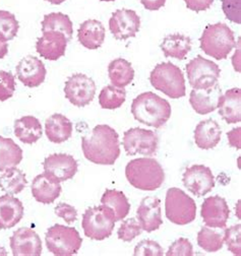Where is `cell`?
<instances>
[{"label":"cell","instance_id":"f907efd6","mask_svg":"<svg viewBox=\"0 0 241 256\" xmlns=\"http://www.w3.org/2000/svg\"><path fill=\"white\" fill-rule=\"evenodd\" d=\"M100 2H115V0H100Z\"/></svg>","mask_w":241,"mask_h":256},{"label":"cell","instance_id":"d4e9b609","mask_svg":"<svg viewBox=\"0 0 241 256\" xmlns=\"http://www.w3.org/2000/svg\"><path fill=\"white\" fill-rule=\"evenodd\" d=\"M220 116L228 123L235 124L241 121V90L234 88L228 90L218 104Z\"/></svg>","mask_w":241,"mask_h":256},{"label":"cell","instance_id":"1f68e13d","mask_svg":"<svg viewBox=\"0 0 241 256\" xmlns=\"http://www.w3.org/2000/svg\"><path fill=\"white\" fill-rule=\"evenodd\" d=\"M41 24L42 33L50 30L60 32V33H62L66 37L68 42L72 38V22L68 14H64L62 12H51L44 16Z\"/></svg>","mask_w":241,"mask_h":256},{"label":"cell","instance_id":"f1b7e54d","mask_svg":"<svg viewBox=\"0 0 241 256\" xmlns=\"http://www.w3.org/2000/svg\"><path fill=\"white\" fill-rule=\"evenodd\" d=\"M101 204L108 208L114 216L115 222L122 220L130 212V204L122 191L107 189L101 198Z\"/></svg>","mask_w":241,"mask_h":256},{"label":"cell","instance_id":"8d00e7d4","mask_svg":"<svg viewBox=\"0 0 241 256\" xmlns=\"http://www.w3.org/2000/svg\"><path fill=\"white\" fill-rule=\"evenodd\" d=\"M142 229L140 227V222L136 218H132L126 220L122 224V226L118 229L117 235L120 240H122L124 242H130L138 236H140L142 234Z\"/></svg>","mask_w":241,"mask_h":256},{"label":"cell","instance_id":"ac0fdd59","mask_svg":"<svg viewBox=\"0 0 241 256\" xmlns=\"http://www.w3.org/2000/svg\"><path fill=\"white\" fill-rule=\"evenodd\" d=\"M138 220L144 231L150 233L160 228L163 224L161 212V200L156 196H146L136 210Z\"/></svg>","mask_w":241,"mask_h":256},{"label":"cell","instance_id":"ffe728a7","mask_svg":"<svg viewBox=\"0 0 241 256\" xmlns=\"http://www.w3.org/2000/svg\"><path fill=\"white\" fill-rule=\"evenodd\" d=\"M68 43L66 37L60 32H45L36 43V50L44 59L55 61L66 54Z\"/></svg>","mask_w":241,"mask_h":256},{"label":"cell","instance_id":"4316f807","mask_svg":"<svg viewBox=\"0 0 241 256\" xmlns=\"http://www.w3.org/2000/svg\"><path fill=\"white\" fill-rule=\"evenodd\" d=\"M43 134L41 122L34 116H24L14 122V136L24 144L37 142Z\"/></svg>","mask_w":241,"mask_h":256},{"label":"cell","instance_id":"d590c367","mask_svg":"<svg viewBox=\"0 0 241 256\" xmlns=\"http://www.w3.org/2000/svg\"><path fill=\"white\" fill-rule=\"evenodd\" d=\"M20 24L16 16L6 10H0V33L8 41H12L18 35Z\"/></svg>","mask_w":241,"mask_h":256},{"label":"cell","instance_id":"2e32d148","mask_svg":"<svg viewBox=\"0 0 241 256\" xmlns=\"http://www.w3.org/2000/svg\"><path fill=\"white\" fill-rule=\"evenodd\" d=\"M200 216L210 228H226L230 210L226 200L218 196L206 198L202 204Z\"/></svg>","mask_w":241,"mask_h":256},{"label":"cell","instance_id":"7402d4cb","mask_svg":"<svg viewBox=\"0 0 241 256\" xmlns=\"http://www.w3.org/2000/svg\"><path fill=\"white\" fill-rule=\"evenodd\" d=\"M105 34L106 30L101 22L97 20H88L80 24L78 30V39L84 48L96 50L103 45Z\"/></svg>","mask_w":241,"mask_h":256},{"label":"cell","instance_id":"603a6c76","mask_svg":"<svg viewBox=\"0 0 241 256\" xmlns=\"http://www.w3.org/2000/svg\"><path fill=\"white\" fill-rule=\"evenodd\" d=\"M24 208L22 202L10 194L0 196V229L14 228L24 216Z\"/></svg>","mask_w":241,"mask_h":256},{"label":"cell","instance_id":"4dcf8cb0","mask_svg":"<svg viewBox=\"0 0 241 256\" xmlns=\"http://www.w3.org/2000/svg\"><path fill=\"white\" fill-rule=\"evenodd\" d=\"M22 160V150L12 140L0 136V171L16 167Z\"/></svg>","mask_w":241,"mask_h":256},{"label":"cell","instance_id":"60d3db41","mask_svg":"<svg viewBox=\"0 0 241 256\" xmlns=\"http://www.w3.org/2000/svg\"><path fill=\"white\" fill-rule=\"evenodd\" d=\"M194 248L190 241L186 238H179L169 247L167 256H192Z\"/></svg>","mask_w":241,"mask_h":256},{"label":"cell","instance_id":"e575fe53","mask_svg":"<svg viewBox=\"0 0 241 256\" xmlns=\"http://www.w3.org/2000/svg\"><path fill=\"white\" fill-rule=\"evenodd\" d=\"M126 100V92L124 88L114 86H106L99 94V104L103 109L114 110L120 108Z\"/></svg>","mask_w":241,"mask_h":256},{"label":"cell","instance_id":"52a82bcc","mask_svg":"<svg viewBox=\"0 0 241 256\" xmlns=\"http://www.w3.org/2000/svg\"><path fill=\"white\" fill-rule=\"evenodd\" d=\"M115 218L111 210L105 206L88 208L82 214V227L84 235L93 240H104L111 236Z\"/></svg>","mask_w":241,"mask_h":256},{"label":"cell","instance_id":"6da1fadb","mask_svg":"<svg viewBox=\"0 0 241 256\" xmlns=\"http://www.w3.org/2000/svg\"><path fill=\"white\" fill-rule=\"evenodd\" d=\"M84 156L98 165H114L120 156L118 134L109 125L101 124L82 138Z\"/></svg>","mask_w":241,"mask_h":256},{"label":"cell","instance_id":"8992f818","mask_svg":"<svg viewBox=\"0 0 241 256\" xmlns=\"http://www.w3.org/2000/svg\"><path fill=\"white\" fill-rule=\"evenodd\" d=\"M165 214L175 225L184 226L196 220V204L184 190L172 187L166 194Z\"/></svg>","mask_w":241,"mask_h":256},{"label":"cell","instance_id":"74e56055","mask_svg":"<svg viewBox=\"0 0 241 256\" xmlns=\"http://www.w3.org/2000/svg\"><path fill=\"white\" fill-rule=\"evenodd\" d=\"M228 250L232 254L241 255V226L240 224L225 230V240Z\"/></svg>","mask_w":241,"mask_h":256},{"label":"cell","instance_id":"ba28073f","mask_svg":"<svg viewBox=\"0 0 241 256\" xmlns=\"http://www.w3.org/2000/svg\"><path fill=\"white\" fill-rule=\"evenodd\" d=\"M45 241L48 250L56 256L76 255L82 244V239L74 228L59 224L48 229Z\"/></svg>","mask_w":241,"mask_h":256},{"label":"cell","instance_id":"44dd1931","mask_svg":"<svg viewBox=\"0 0 241 256\" xmlns=\"http://www.w3.org/2000/svg\"><path fill=\"white\" fill-rule=\"evenodd\" d=\"M62 185L43 173L35 177L32 183V194L34 198L41 204H53L62 194Z\"/></svg>","mask_w":241,"mask_h":256},{"label":"cell","instance_id":"e0dca14e","mask_svg":"<svg viewBox=\"0 0 241 256\" xmlns=\"http://www.w3.org/2000/svg\"><path fill=\"white\" fill-rule=\"evenodd\" d=\"M20 82L28 88H37L41 86L46 78L44 63L37 57L28 55L22 58L16 68Z\"/></svg>","mask_w":241,"mask_h":256},{"label":"cell","instance_id":"681fc988","mask_svg":"<svg viewBox=\"0 0 241 256\" xmlns=\"http://www.w3.org/2000/svg\"><path fill=\"white\" fill-rule=\"evenodd\" d=\"M0 255H8L6 250L4 247H0Z\"/></svg>","mask_w":241,"mask_h":256},{"label":"cell","instance_id":"277c9868","mask_svg":"<svg viewBox=\"0 0 241 256\" xmlns=\"http://www.w3.org/2000/svg\"><path fill=\"white\" fill-rule=\"evenodd\" d=\"M200 42V49L216 60L226 59L236 45L233 30L223 22L208 24Z\"/></svg>","mask_w":241,"mask_h":256},{"label":"cell","instance_id":"8fae6325","mask_svg":"<svg viewBox=\"0 0 241 256\" xmlns=\"http://www.w3.org/2000/svg\"><path fill=\"white\" fill-rule=\"evenodd\" d=\"M158 136L152 130L130 128L124 134V146L128 156H153L158 148Z\"/></svg>","mask_w":241,"mask_h":256},{"label":"cell","instance_id":"7bdbcfd3","mask_svg":"<svg viewBox=\"0 0 241 256\" xmlns=\"http://www.w3.org/2000/svg\"><path fill=\"white\" fill-rule=\"evenodd\" d=\"M55 214L59 218H62L68 224H72L78 220V210L72 206L60 202L54 208Z\"/></svg>","mask_w":241,"mask_h":256},{"label":"cell","instance_id":"c3c4849f","mask_svg":"<svg viewBox=\"0 0 241 256\" xmlns=\"http://www.w3.org/2000/svg\"><path fill=\"white\" fill-rule=\"evenodd\" d=\"M46 2H50L51 4H54V6H59V4H64L66 0H46Z\"/></svg>","mask_w":241,"mask_h":256},{"label":"cell","instance_id":"30bf717a","mask_svg":"<svg viewBox=\"0 0 241 256\" xmlns=\"http://www.w3.org/2000/svg\"><path fill=\"white\" fill-rule=\"evenodd\" d=\"M64 94L74 106L84 107L94 100L96 84L84 74H74L66 82Z\"/></svg>","mask_w":241,"mask_h":256},{"label":"cell","instance_id":"f6af8a7d","mask_svg":"<svg viewBox=\"0 0 241 256\" xmlns=\"http://www.w3.org/2000/svg\"><path fill=\"white\" fill-rule=\"evenodd\" d=\"M240 134H241V128H234L230 132L227 134L229 144L233 148H236L237 150H240L241 142H240Z\"/></svg>","mask_w":241,"mask_h":256},{"label":"cell","instance_id":"d6a6232c","mask_svg":"<svg viewBox=\"0 0 241 256\" xmlns=\"http://www.w3.org/2000/svg\"><path fill=\"white\" fill-rule=\"evenodd\" d=\"M26 174L16 167L6 169L0 176V188L10 196L18 194L26 188Z\"/></svg>","mask_w":241,"mask_h":256},{"label":"cell","instance_id":"5b68a950","mask_svg":"<svg viewBox=\"0 0 241 256\" xmlns=\"http://www.w3.org/2000/svg\"><path fill=\"white\" fill-rule=\"evenodd\" d=\"M150 82L171 99L182 98L186 94V80L182 70L171 62L158 64L150 74Z\"/></svg>","mask_w":241,"mask_h":256},{"label":"cell","instance_id":"7c38bea8","mask_svg":"<svg viewBox=\"0 0 241 256\" xmlns=\"http://www.w3.org/2000/svg\"><path fill=\"white\" fill-rule=\"evenodd\" d=\"M140 28V18L134 10H117L109 20V28L113 37L118 41H124L136 37Z\"/></svg>","mask_w":241,"mask_h":256},{"label":"cell","instance_id":"83f0119b","mask_svg":"<svg viewBox=\"0 0 241 256\" xmlns=\"http://www.w3.org/2000/svg\"><path fill=\"white\" fill-rule=\"evenodd\" d=\"M161 49L165 57L184 60L192 49V39L184 34H171L163 39Z\"/></svg>","mask_w":241,"mask_h":256},{"label":"cell","instance_id":"836d02e7","mask_svg":"<svg viewBox=\"0 0 241 256\" xmlns=\"http://www.w3.org/2000/svg\"><path fill=\"white\" fill-rule=\"evenodd\" d=\"M225 228L214 230L202 227L198 234V246L206 252H217L222 249L225 240Z\"/></svg>","mask_w":241,"mask_h":256},{"label":"cell","instance_id":"9c48e42d","mask_svg":"<svg viewBox=\"0 0 241 256\" xmlns=\"http://www.w3.org/2000/svg\"><path fill=\"white\" fill-rule=\"evenodd\" d=\"M186 72L192 88L200 90L210 88L217 84L221 70L215 62L198 55L188 62Z\"/></svg>","mask_w":241,"mask_h":256},{"label":"cell","instance_id":"3957f363","mask_svg":"<svg viewBox=\"0 0 241 256\" xmlns=\"http://www.w3.org/2000/svg\"><path fill=\"white\" fill-rule=\"evenodd\" d=\"M126 176L130 185L144 191L157 190L165 179V173L160 163L150 158L132 160L126 167Z\"/></svg>","mask_w":241,"mask_h":256},{"label":"cell","instance_id":"484cf974","mask_svg":"<svg viewBox=\"0 0 241 256\" xmlns=\"http://www.w3.org/2000/svg\"><path fill=\"white\" fill-rule=\"evenodd\" d=\"M72 123L62 114H53L45 122V134L54 144H62L72 138Z\"/></svg>","mask_w":241,"mask_h":256},{"label":"cell","instance_id":"bcb514c9","mask_svg":"<svg viewBox=\"0 0 241 256\" xmlns=\"http://www.w3.org/2000/svg\"><path fill=\"white\" fill-rule=\"evenodd\" d=\"M140 2L148 10H158L166 4V0H140Z\"/></svg>","mask_w":241,"mask_h":256},{"label":"cell","instance_id":"9a60e30c","mask_svg":"<svg viewBox=\"0 0 241 256\" xmlns=\"http://www.w3.org/2000/svg\"><path fill=\"white\" fill-rule=\"evenodd\" d=\"M10 248L14 256H40L42 241L33 229L22 227L10 237Z\"/></svg>","mask_w":241,"mask_h":256},{"label":"cell","instance_id":"f35d334b","mask_svg":"<svg viewBox=\"0 0 241 256\" xmlns=\"http://www.w3.org/2000/svg\"><path fill=\"white\" fill-rule=\"evenodd\" d=\"M16 90V78L12 72L0 70V102L10 99Z\"/></svg>","mask_w":241,"mask_h":256},{"label":"cell","instance_id":"b9f144b4","mask_svg":"<svg viewBox=\"0 0 241 256\" xmlns=\"http://www.w3.org/2000/svg\"><path fill=\"white\" fill-rule=\"evenodd\" d=\"M222 10L229 20L241 24V0H222Z\"/></svg>","mask_w":241,"mask_h":256},{"label":"cell","instance_id":"4fadbf2b","mask_svg":"<svg viewBox=\"0 0 241 256\" xmlns=\"http://www.w3.org/2000/svg\"><path fill=\"white\" fill-rule=\"evenodd\" d=\"M182 181L188 190L198 198L208 194L215 187L212 170L204 165H194L188 168Z\"/></svg>","mask_w":241,"mask_h":256},{"label":"cell","instance_id":"cb8c5ba5","mask_svg":"<svg viewBox=\"0 0 241 256\" xmlns=\"http://www.w3.org/2000/svg\"><path fill=\"white\" fill-rule=\"evenodd\" d=\"M222 130L217 121L206 119L200 121L194 130V142L202 150L214 148L221 140Z\"/></svg>","mask_w":241,"mask_h":256},{"label":"cell","instance_id":"7dc6e473","mask_svg":"<svg viewBox=\"0 0 241 256\" xmlns=\"http://www.w3.org/2000/svg\"><path fill=\"white\" fill-rule=\"evenodd\" d=\"M8 53V41L0 33V59L4 58Z\"/></svg>","mask_w":241,"mask_h":256},{"label":"cell","instance_id":"5bb4252c","mask_svg":"<svg viewBox=\"0 0 241 256\" xmlns=\"http://www.w3.org/2000/svg\"><path fill=\"white\" fill-rule=\"evenodd\" d=\"M44 173L57 182H64L74 178L78 172L76 160L66 154H53L45 158Z\"/></svg>","mask_w":241,"mask_h":256},{"label":"cell","instance_id":"7a4b0ae2","mask_svg":"<svg viewBox=\"0 0 241 256\" xmlns=\"http://www.w3.org/2000/svg\"><path fill=\"white\" fill-rule=\"evenodd\" d=\"M132 113L136 121L160 128L169 120L172 110L167 100L152 92H146L132 101Z\"/></svg>","mask_w":241,"mask_h":256},{"label":"cell","instance_id":"f546056e","mask_svg":"<svg viewBox=\"0 0 241 256\" xmlns=\"http://www.w3.org/2000/svg\"><path fill=\"white\" fill-rule=\"evenodd\" d=\"M108 76L114 86L124 88L134 80V70L130 62L124 58H117L109 63Z\"/></svg>","mask_w":241,"mask_h":256},{"label":"cell","instance_id":"ab89813d","mask_svg":"<svg viewBox=\"0 0 241 256\" xmlns=\"http://www.w3.org/2000/svg\"><path fill=\"white\" fill-rule=\"evenodd\" d=\"M134 255L136 256H162L164 250L161 245L153 240H142L134 248Z\"/></svg>","mask_w":241,"mask_h":256},{"label":"cell","instance_id":"d6986e66","mask_svg":"<svg viewBox=\"0 0 241 256\" xmlns=\"http://www.w3.org/2000/svg\"><path fill=\"white\" fill-rule=\"evenodd\" d=\"M221 97L222 90L217 82L206 88H194L190 92V103L198 114L206 115L218 109V104Z\"/></svg>","mask_w":241,"mask_h":256},{"label":"cell","instance_id":"ee69618b","mask_svg":"<svg viewBox=\"0 0 241 256\" xmlns=\"http://www.w3.org/2000/svg\"><path fill=\"white\" fill-rule=\"evenodd\" d=\"M184 2L192 12H200L204 10H208L210 6H212L214 0H184Z\"/></svg>","mask_w":241,"mask_h":256}]
</instances>
